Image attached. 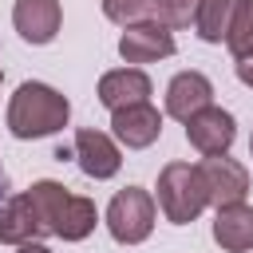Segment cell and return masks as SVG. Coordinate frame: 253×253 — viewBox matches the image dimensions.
Instances as JSON below:
<instances>
[{"label": "cell", "mask_w": 253, "mask_h": 253, "mask_svg": "<svg viewBox=\"0 0 253 253\" xmlns=\"http://www.w3.org/2000/svg\"><path fill=\"white\" fill-rule=\"evenodd\" d=\"M71 119V103L63 91H55L51 83H40V79H28L16 87V95L8 99V130L12 138L20 142H32V138H47L55 130H63Z\"/></svg>", "instance_id": "obj_1"}, {"label": "cell", "mask_w": 253, "mask_h": 253, "mask_svg": "<svg viewBox=\"0 0 253 253\" xmlns=\"http://www.w3.org/2000/svg\"><path fill=\"white\" fill-rule=\"evenodd\" d=\"M103 16L119 28L126 24H138V20H150L154 16V0H103Z\"/></svg>", "instance_id": "obj_17"}, {"label": "cell", "mask_w": 253, "mask_h": 253, "mask_svg": "<svg viewBox=\"0 0 253 253\" xmlns=\"http://www.w3.org/2000/svg\"><path fill=\"white\" fill-rule=\"evenodd\" d=\"M150 75L142 71V67H115V71H103V79H99V103L107 107V111H119V107H130V103H146L150 99Z\"/></svg>", "instance_id": "obj_11"}, {"label": "cell", "mask_w": 253, "mask_h": 253, "mask_svg": "<svg viewBox=\"0 0 253 253\" xmlns=\"http://www.w3.org/2000/svg\"><path fill=\"white\" fill-rule=\"evenodd\" d=\"M111 130L115 138L126 146V150H146L158 142L162 134V111L146 99V103H130V107H119L111 111Z\"/></svg>", "instance_id": "obj_9"}, {"label": "cell", "mask_w": 253, "mask_h": 253, "mask_svg": "<svg viewBox=\"0 0 253 253\" xmlns=\"http://www.w3.org/2000/svg\"><path fill=\"white\" fill-rule=\"evenodd\" d=\"M233 8H237V0H202V4H198V16H194L198 36H202L206 43H221L225 32H229Z\"/></svg>", "instance_id": "obj_15"}, {"label": "cell", "mask_w": 253, "mask_h": 253, "mask_svg": "<svg viewBox=\"0 0 253 253\" xmlns=\"http://www.w3.org/2000/svg\"><path fill=\"white\" fill-rule=\"evenodd\" d=\"M237 79H241L245 87H253V47H249L245 55H237Z\"/></svg>", "instance_id": "obj_19"}, {"label": "cell", "mask_w": 253, "mask_h": 253, "mask_svg": "<svg viewBox=\"0 0 253 253\" xmlns=\"http://www.w3.org/2000/svg\"><path fill=\"white\" fill-rule=\"evenodd\" d=\"M198 4L202 0H154V20H162L170 32L190 28L194 16H198Z\"/></svg>", "instance_id": "obj_18"}, {"label": "cell", "mask_w": 253, "mask_h": 253, "mask_svg": "<svg viewBox=\"0 0 253 253\" xmlns=\"http://www.w3.org/2000/svg\"><path fill=\"white\" fill-rule=\"evenodd\" d=\"M16 253H51L43 241H24V245H16Z\"/></svg>", "instance_id": "obj_20"}, {"label": "cell", "mask_w": 253, "mask_h": 253, "mask_svg": "<svg viewBox=\"0 0 253 253\" xmlns=\"http://www.w3.org/2000/svg\"><path fill=\"white\" fill-rule=\"evenodd\" d=\"M249 158H253V134H249Z\"/></svg>", "instance_id": "obj_22"}, {"label": "cell", "mask_w": 253, "mask_h": 253, "mask_svg": "<svg viewBox=\"0 0 253 253\" xmlns=\"http://www.w3.org/2000/svg\"><path fill=\"white\" fill-rule=\"evenodd\" d=\"M0 198H4V170H0Z\"/></svg>", "instance_id": "obj_21"}, {"label": "cell", "mask_w": 253, "mask_h": 253, "mask_svg": "<svg viewBox=\"0 0 253 253\" xmlns=\"http://www.w3.org/2000/svg\"><path fill=\"white\" fill-rule=\"evenodd\" d=\"M43 237H51V221L43 217V210L36 206V198L28 190L0 202V241L4 245L43 241Z\"/></svg>", "instance_id": "obj_6"}, {"label": "cell", "mask_w": 253, "mask_h": 253, "mask_svg": "<svg viewBox=\"0 0 253 253\" xmlns=\"http://www.w3.org/2000/svg\"><path fill=\"white\" fill-rule=\"evenodd\" d=\"M12 24L20 32L24 43H51L59 36V24H63V8L59 0H16L12 4Z\"/></svg>", "instance_id": "obj_10"}, {"label": "cell", "mask_w": 253, "mask_h": 253, "mask_svg": "<svg viewBox=\"0 0 253 253\" xmlns=\"http://www.w3.org/2000/svg\"><path fill=\"white\" fill-rule=\"evenodd\" d=\"M233 138H237V119L217 103H210V107H202L198 115L186 119V142L202 158L206 154H229Z\"/></svg>", "instance_id": "obj_7"}, {"label": "cell", "mask_w": 253, "mask_h": 253, "mask_svg": "<svg viewBox=\"0 0 253 253\" xmlns=\"http://www.w3.org/2000/svg\"><path fill=\"white\" fill-rule=\"evenodd\" d=\"M198 178L206 186V202L217 210V206H233V202H245L249 194V170L229 158V154H206L198 162Z\"/></svg>", "instance_id": "obj_5"}, {"label": "cell", "mask_w": 253, "mask_h": 253, "mask_svg": "<svg viewBox=\"0 0 253 253\" xmlns=\"http://www.w3.org/2000/svg\"><path fill=\"white\" fill-rule=\"evenodd\" d=\"M95 225H99L95 202L83 198V194H67L63 210L55 213V237H63V241H83V237L95 233Z\"/></svg>", "instance_id": "obj_14"}, {"label": "cell", "mask_w": 253, "mask_h": 253, "mask_svg": "<svg viewBox=\"0 0 253 253\" xmlns=\"http://www.w3.org/2000/svg\"><path fill=\"white\" fill-rule=\"evenodd\" d=\"M210 103H213V83L202 71H178L166 83V115L178 123H186L190 115H198Z\"/></svg>", "instance_id": "obj_12"}, {"label": "cell", "mask_w": 253, "mask_h": 253, "mask_svg": "<svg viewBox=\"0 0 253 253\" xmlns=\"http://www.w3.org/2000/svg\"><path fill=\"white\" fill-rule=\"evenodd\" d=\"M103 221H107V233H111L119 245H142V241L154 233L158 202H154L150 190H142V186H126V190H119V194L111 198Z\"/></svg>", "instance_id": "obj_3"}, {"label": "cell", "mask_w": 253, "mask_h": 253, "mask_svg": "<svg viewBox=\"0 0 253 253\" xmlns=\"http://www.w3.org/2000/svg\"><path fill=\"white\" fill-rule=\"evenodd\" d=\"M213 241L225 253H249L253 249V206H245V202L217 206V213H213Z\"/></svg>", "instance_id": "obj_13"}, {"label": "cell", "mask_w": 253, "mask_h": 253, "mask_svg": "<svg viewBox=\"0 0 253 253\" xmlns=\"http://www.w3.org/2000/svg\"><path fill=\"white\" fill-rule=\"evenodd\" d=\"M221 43L233 51V59H237V55H245V51L253 47V0H237L233 20H229V32H225V40H221Z\"/></svg>", "instance_id": "obj_16"}, {"label": "cell", "mask_w": 253, "mask_h": 253, "mask_svg": "<svg viewBox=\"0 0 253 253\" xmlns=\"http://www.w3.org/2000/svg\"><path fill=\"white\" fill-rule=\"evenodd\" d=\"M75 162L87 178L95 182H107L123 170V150L119 142L107 134V130H95V126H79L75 130Z\"/></svg>", "instance_id": "obj_8"}, {"label": "cell", "mask_w": 253, "mask_h": 253, "mask_svg": "<svg viewBox=\"0 0 253 253\" xmlns=\"http://www.w3.org/2000/svg\"><path fill=\"white\" fill-rule=\"evenodd\" d=\"M0 79H4V71H0Z\"/></svg>", "instance_id": "obj_23"}, {"label": "cell", "mask_w": 253, "mask_h": 253, "mask_svg": "<svg viewBox=\"0 0 253 253\" xmlns=\"http://www.w3.org/2000/svg\"><path fill=\"white\" fill-rule=\"evenodd\" d=\"M158 210L170 225H190L202 217V210L210 206L206 202V186L198 178V166L190 162H166L158 170Z\"/></svg>", "instance_id": "obj_2"}, {"label": "cell", "mask_w": 253, "mask_h": 253, "mask_svg": "<svg viewBox=\"0 0 253 253\" xmlns=\"http://www.w3.org/2000/svg\"><path fill=\"white\" fill-rule=\"evenodd\" d=\"M178 51L174 43V32L162 24V20H138V24H126L123 36H119V55L123 63L130 67H142V63H158V59H170Z\"/></svg>", "instance_id": "obj_4"}]
</instances>
